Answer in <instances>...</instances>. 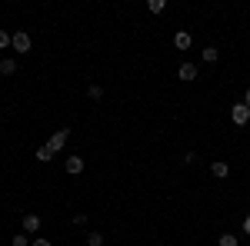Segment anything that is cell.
<instances>
[{"mask_svg": "<svg viewBox=\"0 0 250 246\" xmlns=\"http://www.w3.org/2000/svg\"><path fill=\"white\" fill-rule=\"evenodd\" d=\"M87 246H104V233L90 229V233H87Z\"/></svg>", "mask_w": 250, "mask_h": 246, "instance_id": "12", "label": "cell"}, {"mask_svg": "<svg viewBox=\"0 0 250 246\" xmlns=\"http://www.w3.org/2000/svg\"><path fill=\"white\" fill-rule=\"evenodd\" d=\"M37 160H40V163H50V160H54V150H50L47 143H43V147H37Z\"/></svg>", "mask_w": 250, "mask_h": 246, "instance_id": "11", "label": "cell"}, {"mask_svg": "<svg viewBox=\"0 0 250 246\" xmlns=\"http://www.w3.org/2000/svg\"><path fill=\"white\" fill-rule=\"evenodd\" d=\"M63 170L70 173V176L83 173V156H67V160H63Z\"/></svg>", "mask_w": 250, "mask_h": 246, "instance_id": "6", "label": "cell"}, {"mask_svg": "<svg viewBox=\"0 0 250 246\" xmlns=\"http://www.w3.org/2000/svg\"><path fill=\"white\" fill-rule=\"evenodd\" d=\"M164 7H167V3H164V0H150V3H147V10H150V14H160V10H164Z\"/></svg>", "mask_w": 250, "mask_h": 246, "instance_id": "16", "label": "cell"}, {"mask_svg": "<svg viewBox=\"0 0 250 246\" xmlns=\"http://www.w3.org/2000/svg\"><path fill=\"white\" fill-rule=\"evenodd\" d=\"M67 140H70V130H57V133H50V140H47V147L57 153V150H63L67 147Z\"/></svg>", "mask_w": 250, "mask_h": 246, "instance_id": "2", "label": "cell"}, {"mask_svg": "<svg viewBox=\"0 0 250 246\" xmlns=\"http://www.w3.org/2000/svg\"><path fill=\"white\" fill-rule=\"evenodd\" d=\"M87 96H90V100H100V96H104V87H100V83H90V87H87Z\"/></svg>", "mask_w": 250, "mask_h": 246, "instance_id": "13", "label": "cell"}, {"mask_svg": "<svg viewBox=\"0 0 250 246\" xmlns=\"http://www.w3.org/2000/svg\"><path fill=\"white\" fill-rule=\"evenodd\" d=\"M20 223H23V233L30 236V233H37V229H40L43 220H40V213H23V220H20Z\"/></svg>", "mask_w": 250, "mask_h": 246, "instance_id": "3", "label": "cell"}, {"mask_svg": "<svg viewBox=\"0 0 250 246\" xmlns=\"http://www.w3.org/2000/svg\"><path fill=\"white\" fill-rule=\"evenodd\" d=\"M30 246H54V243H50V240H40V236H37V240H30Z\"/></svg>", "mask_w": 250, "mask_h": 246, "instance_id": "18", "label": "cell"}, {"mask_svg": "<svg viewBox=\"0 0 250 246\" xmlns=\"http://www.w3.org/2000/svg\"><path fill=\"white\" fill-rule=\"evenodd\" d=\"M244 233H250V216H244Z\"/></svg>", "mask_w": 250, "mask_h": 246, "instance_id": "19", "label": "cell"}, {"mask_svg": "<svg viewBox=\"0 0 250 246\" xmlns=\"http://www.w3.org/2000/svg\"><path fill=\"white\" fill-rule=\"evenodd\" d=\"M210 173L217 176V180H227V176H230V163H227V160H213Z\"/></svg>", "mask_w": 250, "mask_h": 246, "instance_id": "5", "label": "cell"}, {"mask_svg": "<svg viewBox=\"0 0 250 246\" xmlns=\"http://www.w3.org/2000/svg\"><path fill=\"white\" fill-rule=\"evenodd\" d=\"M173 47H177V50H190V34H187V30H177V34H173Z\"/></svg>", "mask_w": 250, "mask_h": 246, "instance_id": "7", "label": "cell"}, {"mask_svg": "<svg viewBox=\"0 0 250 246\" xmlns=\"http://www.w3.org/2000/svg\"><path fill=\"white\" fill-rule=\"evenodd\" d=\"M230 120L237 123V127H244V123L250 120V107H247V103H237V107L230 110Z\"/></svg>", "mask_w": 250, "mask_h": 246, "instance_id": "4", "label": "cell"}, {"mask_svg": "<svg viewBox=\"0 0 250 246\" xmlns=\"http://www.w3.org/2000/svg\"><path fill=\"white\" fill-rule=\"evenodd\" d=\"M0 74H3V76H14V74H17V60H14V57H3V60H0Z\"/></svg>", "mask_w": 250, "mask_h": 246, "instance_id": "9", "label": "cell"}, {"mask_svg": "<svg viewBox=\"0 0 250 246\" xmlns=\"http://www.w3.org/2000/svg\"><path fill=\"white\" fill-rule=\"evenodd\" d=\"M10 37H14V34H7V30H0V50H3V47H10Z\"/></svg>", "mask_w": 250, "mask_h": 246, "instance_id": "17", "label": "cell"}, {"mask_svg": "<svg viewBox=\"0 0 250 246\" xmlns=\"http://www.w3.org/2000/svg\"><path fill=\"white\" fill-rule=\"evenodd\" d=\"M244 103H247V107H250V87H247V100H244Z\"/></svg>", "mask_w": 250, "mask_h": 246, "instance_id": "20", "label": "cell"}, {"mask_svg": "<svg viewBox=\"0 0 250 246\" xmlns=\"http://www.w3.org/2000/svg\"><path fill=\"white\" fill-rule=\"evenodd\" d=\"M177 76H180V80H197V63H180Z\"/></svg>", "mask_w": 250, "mask_h": 246, "instance_id": "8", "label": "cell"}, {"mask_svg": "<svg viewBox=\"0 0 250 246\" xmlns=\"http://www.w3.org/2000/svg\"><path fill=\"white\" fill-rule=\"evenodd\" d=\"M200 57H204V63H217V60H220V50H217V47H204Z\"/></svg>", "mask_w": 250, "mask_h": 246, "instance_id": "10", "label": "cell"}, {"mask_svg": "<svg viewBox=\"0 0 250 246\" xmlns=\"http://www.w3.org/2000/svg\"><path fill=\"white\" fill-rule=\"evenodd\" d=\"M30 43H34V40H30V34H27V30H17V34L10 37V47H14L17 54H27V50H30Z\"/></svg>", "mask_w": 250, "mask_h": 246, "instance_id": "1", "label": "cell"}, {"mask_svg": "<svg viewBox=\"0 0 250 246\" xmlns=\"http://www.w3.org/2000/svg\"><path fill=\"white\" fill-rule=\"evenodd\" d=\"M217 246H237V236H233V233H224V236L217 240Z\"/></svg>", "mask_w": 250, "mask_h": 246, "instance_id": "15", "label": "cell"}, {"mask_svg": "<svg viewBox=\"0 0 250 246\" xmlns=\"http://www.w3.org/2000/svg\"><path fill=\"white\" fill-rule=\"evenodd\" d=\"M10 246H30V236H27V233H17V236L10 240Z\"/></svg>", "mask_w": 250, "mask_h": 246, "instance_id": "14", "label": "cell"}]
</instances>
